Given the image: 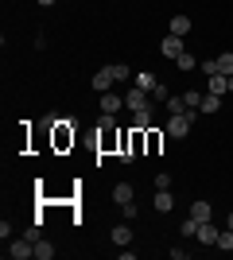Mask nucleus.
Returning <instances> with one entry per match:
<instances>
[{"mask_svg": "<svg viewBox=\"0 0 233 260\" xmlns=\"http://www.w3.org/2000/svg\"><path fill=\"white\" fill-rule=\"evenodd\" d=\"M194 113H198V109H187V113H171V117H167V136H171V140H183V136L190 132V124H194Z\"/></svg>", "mask_w": 233, "mask_h": 260, "instance_id": "f257e3e1", "label": "nucleus"}, {"mask_svg": "<svg viewBox=\"0 0 233 260\" xmlns=\"http://www.w3.org/2000/svg\"><path fill=\"white\" fill-rule=\"evenodd\" d=\"M124 105L132 109V113H140V109H152V98H148V89H128V98H124Z\"/></svg>", "mask_w": 233, "mask_h": 260, "instance_id": "f03ea898", "label": "nucleus"}, {"mask_svg": "<svg viewBox=\"0 0 233 260\" xmlns=\"http://www.w3.org/2000/svg\"><path fill=\"white\" fill-rule=\"evenodd\" d=\"M8 256L12 260H31L35 256V241H27V237H23V241H12V245H8Z\"/></svg>", "mask_w": 233, "mask_h": 260, "instance_id": "7ed1b4c3", "label": "nucleus"}, {"mask_svg": "<svg viewBox=\"0 0 233 260\" xmlns=\"http://www.w3.org/2000/svg\"><path fill=\"white\" fill-rule=\"evenodd\" d=\"M113 82H117V78H113V66H101L97 74H93V89H97V93H109Z\"/></svg>", "mask_w": 233, "mask_h": 260, "instance_id": "20e7f679", "label": "nucleus"}, {"mask_svg": "<svg viewBox=\"0 0 233 260\" xmlns=\"http://www.w3.org/2000/svg\"><path fill=\"white\" fill-rule=\"evenodd\" d=\"M159 51H163V58H179L183 54V35H167L159 43Z\"/></svg>", "mask_w": 233, "mask_h": 260, "instance_id": "39448f33", "label": "nucleus"}, {"mask_svg": "<svg viewBox=\"0 0 233 260\" xmlns=\"http://www.w3.org/2000/svg\"><path fill=\"white\" fill-rule=\"evenodd\" d=\"M218 233H222V229L214 225V221H198V241L202 245H218Z\"/></svg>", "mask_w": 233, "mask_h": 260, "instance_id": "423d86ee", "label": "nucleus"}, {"mask_svg": "<svg viewBox=\"0 0 233 260\" xmlns=\"http://www.w3.org/2000/svg\"><path fill=\"white\" fill-rule=\"evenodd\" d=\"M155 210H159V214H171V210H175V194H171V190H159V194H155Z\"/></svg>", "mask_w": 233, "mask_h": 260, "instance_id": "0eeeda50", "label": "nucleus"}, {"mask_svg": "<svg viewBox=\"0 0 233 260\" xmlns=\"http://www.w3.org/2000/svg\"><path fill=\"white\" fill-rule=\"evenodd\" d=\"M171 35H190V16H171Z\"/></svg>", "mask_w": 233, "mask_h": 260, "instance_id": "6e6552de", "label": "nucleus"}, {"mask_svg": "<svg viewBox=\"0 0 233 260\" xmlns=\"http://www.w3.org/2000/svg\"><path fill=\"white\" fill-rule=\"evenodd\" d=\"M121 105H124V98H117V93H101V113H117Z\"/></svg>", "mask_w": 233, "mask_h": 260, "instance_id": "1a4fd4ad", "label": "nucleus"}, {"mask_svg": "<svg viewBox=\"0 0 233 260\" xmlns=\"http://www.w3.org/2000/svg\"><path fill=\"white\" fill-rule=\"evenodd\" d=\"M218 105H222V98H218V93H202L198 113H218Z\"/></svg>", "mask_w": 233, "mask_h": 260, "instance_id": "9d476101", "label": "nucleus"}, {"mask_svg": "<svg viewBox=\"0 0 233 260\" xmlns=\"http://www.w3.org/2000/svg\"><path fill=\"white\" fill-rule=\"evenodd\" d=\"M210 93H218V98L229 93V78H225V74H210Z\"/></svg>", "mask_w": 233, "mask_h": 260, "instance_id": "9b49d317", "label": "nucleus"}, {"mask_svg": "<svg viewBox=\"0 0 233 260\" xmlns=\"http://www.w3.org/2000/svg\"><path fill=\"white\" fill-rule=\"evenodd\" d=\"M132 241V225H113V245H128Z\"/></svg>", "mask_w": 233, "mask_h": 260, "instance_id": "f8f14e48", "label": "nucleus"}, {"mask_svg": "<svg viewBox=\"0 0 233 260\" xmlns=\"http://www.w3.org/2000/svg\"><path fill=\"white\" fill-rule=\"evenodd\" d=\"M113 198H117L121 206H124V202H132V186H128V183H117V186H113Z\"/></svg>", "mask_w": 233, "mask_h": 260, "instance_id": "ddd939ff", "label": "nucleus"}, {"mask_svg": "<svg viewBox=\"0 0 233 260\" xmlns=\"http://www.w3.org/2000/svg\"><path fill=\"white\" fill-rule=\"evenodd\" d=\"M35 256H39V260H51V256H55V245L39 237V241H35Z\"/></svg>", "mask_w": 233, "mask_h": 260, "instance_id": "4468645a", "label": "nucleus"}, {"mask_svg": "<svg viewBox=\"0 0 233 260\" xmlns=\"http://www.w3.org/2000/svg\"><path fill=\"white\" fill-rule=\"evenodd\" d=\"M190 217H194V221H210V202H194V206H190Z\"/></svg>", "mask_w": 233, "mask_h": 260, "instance_id": "2eb2a0df", "label": "nucleus"}, {"mask_svg": "<svg viewBox=\"0 0 233 260\" xmlns=\"http://www.w3.org/2000/svg\"><path fill=\"white\" fill-rule=\"evenodd\" d=\"M55 144H58V148H66V144H74V124H70V128L62 124V128L55 132Z\"/></svg>", "mask_w": 233, "mask_h": 260, "instance_id": "dca6fc26", "label": "nucleus"}, {"mask_svg": "<svg viewBox=\"0 0 233 260\" xmlns=\"http://www.w3.org/2000/svg\"><path fill=\"white\" fill-rule=\"evenodd\" d=\"M175 66H179V70H187V74H190V70H194V66H198V62H194V54H190V51H183V54H179V58H175Z\"/></svg>", "mask_w": 233, "mask_h": 260, "instance_id": "f3484780", "label": "nucleus"}, {"mask_svg": "<svg viewBox=\"0 0 233 260\" xmlns=\"http://www.w3.org/2000/svg\"><path fill=\"white\" fill-rule=\"evenodd\" d=\"M155 82H159V78H155V74H148V70H144V74H136V86H140V89H148V93L155 89Z\"/></svg>", "mask_w": 233, "mask_h": 260, "instance_id": "a211bd4d", "label": "nucleus"}, {"mask_svg": "<svg viewBox=\"0 0 233 260\" xmlns=\"http://www.w3.org/2000/svg\"><path fill=\"white\" fill-rule=\"evenodd\" d=\"M218 249H225V252H233V229L225 225L222 233H218Z\"/></svg>", "mask_w": 233, "mask_h": 260, "instance_id": "6ab92c4d", "label": "nucleus"}, {"mask_svg": "<svg viewBox=\"0 0 233 260\" xmlns=\"http://www.w3.org/2000/svg\"><path fill=\"white\" fill-rule=\"evenodd\" d=\"M148 124H152V109H140V113H136V124H132V128L148 132Z\"/></svg>", "mask_w": 233, "mask_h": 260, "instance_id": "aec40b11", "label": "nucleus"}, {"mask_svg": "<svg viewBox=\"0 0 233 260\" xmlns=\"http://www.w3.org/2000/svg\"><path fill=\"white\" fill-rule=\"evenodd\" d=\"M163 105H167V117H171V113H187V101L183 98H167Z\"/></svg>", "mask_w": 233, "mask_h": 260, "instance_id": "412c9836", "label": "nucleus"}, {"mask_svg": "<svg viewBox=\"0 0 233 260\" xmlns=\"http://www.w3.org/2000/svg\"><path fill=\"white\" fill-rule=\"evenodd\" d=\"M218 74H225V78L233 74V54H222V58H218Z\"/></svg>", "mask_w": 233, "mask_h": 260, "instance_id": "4be33fe9", "label": "nucleus"}, {"mask_svg": "<svg viewBox=\"0 0 233 260\" xmlns=\"http://www.w3.org/2000/svg\"><path fill=\"white\" fill-rule=\"evenodd\" d=\"M183 101H187V109H198L202 93H198V89H187V93H183Z\"/></svg>", "mask_w": 233, "mask_h": 260, "instance_id": "5701e85b", "label": "nucleus"}, {"mask_svg": "<svg viewBox=\"0 0 233 260\" xmlns=\"http://www.w3.org/2000/svg\"><path fill=\"white\" fill-rule=\"evenodd\" d=\"M183 237H198V221H194V217L183 221Z\"/></svg>", "mask_w": 233, "mask_h": 260, "instance_id": "b1692460", "label": "nucleus"}, {"mask_svg": "<svg viewBox=\"0 0 233 260\" xmlns=\"http://www.w3.org/2000/svg\"><path fill=\"white\" fill-rule=\"evenodd\" d=\"M113 78H117V82H124V78H128V66H124V62H113Z\"/></svg>", "mask_w": 233, "mask_h": 260, "instance_id": "393cba45", "label": "nucleus"}, {"mask_svg": "<svg viewBox=\"0 0 233 260\" xmlns=\"http://www.w3.org/2000/svg\"><path fill=\"white\" fill-rule=\"evenodd\" d=\"M152 98H155V101H167V98H171V93H167V86H163V82H155V89H152Z\"/></svg>", "mask_w": 233, "mask_h": 260, "instance_id": "a878e982", "label": "nucleus"}, {"mask_svg": "<svg viewBox=\"0 0 233 260\" xmlns=\"http://www.w3.org/2000/svg\"><path fill=\"white\" fill-rule=\"evenodd\" d=\"M155 186H159V190H167V186H171V175H167V171L155 175Z\"/></svg>", "mask_w": 233, "mask_h": 260, "instance_id": "bb28decb", "label": "nucleus"}, {"mask_svg": "<svg viewBox=\"0 0 233 260\" xmlns=\"http://www.w3.org/2000/svg\"><path fill=\"white\" fill-rule=\"evenodd\" d=\"M121 217H128V221L136 217V206H132V202H124V206H121Z\"/></svg>", "mask_w": 233, "mask_h": 260, "instance_id": "cd10ccee", "label": "nucleus"}, {"mask_svg": "<svg viewBox=\"0 0 233 260\" xmlns=\"http://www.w3.org/2000/svg\"><path fill=\"white\" fill-rule=\"evenodd\" d=\"M225 225H229V229H233V214H229V217H225Z\"/></svg>", "mask_w": 233, "mask_h": 260, "instance_id": "c85d7f7f", "label": "nucleus"}, {"mask_svg": "<svg viewBox=\"0 0 233 260\" xmlns=\"http://www.w3.org/2000/svg\"><path fill=\"white\" fill-rule=\"evenodd\" d=\"M229 93H233V74H229Z\"/></svg>", "mask_w": 233, "mask_h": 260, "instance_id": "c756f323", "label": "nucleus"}, {"mask_svg": "<svg viewBox=\"0 0 233 260\" xmlns=\"http://www.w3.org/2000/svg\"><path fill=\"white\" fill-rule=\"evenodd\" d=\"M39 4H55V0H39Z\"/></svg>", "mask_w": 233, "mask_h": 260, "instance_id": "7c9ffc66", "label": "nucleus"}]
</instances>
